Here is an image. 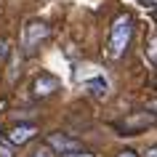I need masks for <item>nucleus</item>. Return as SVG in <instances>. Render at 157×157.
<instances>
[{
    "label": "nucleus",
    "instance_id": "f257e3e1",
    "mask_svg": "<svg viewBox=\"0 0 157 157\" xmlns=\"http://www.w3.org/2000/svg\"><path fill=\"white\" fill-rule=\"evenodd\" d=\"M133 35V19L131 13H117V19L112 21V32H109V56L120 59L131 45Z\"/></svg>",
    "mask_w": 157,
    "mask_h": 157
},
{
    "label": "nucleus",
    "instance_id": "f03ea898",
    "mask_svg": "<svg viewBox=\"0 0 157 157\" xmlns=\"http://www.w3.org/2000/svg\"><path fill=\"white\" fill-rule=\"evenodd\" d=\"M45 37H48V24L40 21V19H29L24 24V29H21V48H24V53L32 56Z\"/></svg>",
    "mask_w": 157,
    "mask_h": 157
},
{
    "label": "nucleus",
    "instance_id": "7ed1b4c3",
    "mask_svg": "<svg viewBox=\"0 0 157 157\" xmlns=\"http://www.w3.org/2000/svg\"><path fill=\"white\" fill-rule=\"evenodd\" d=\"M35 136H37V125H32V123H19V125L6 131V141L13 144V147H24L27 141H32Z\"/></svg>",
    "mask_w": 157,
    "mask_h": 157
},
{
    "label": "nucleus",
    "instance_id": "20e7f679",
    "mask_svg": "<svg viewBox=\"0 0 157 157\" xmlns=\"http://www.w3.org/2000/svg\"><path fill=\"white\" fill-rule=\"evenodd\" d=\"M48 147L56 149L59 155H72V152H83V144L67 133H51L48 136Z\"/></svg>",
    "mask_w": 157,
    "mask_h": 157
},
{
    "label": "nucleus",
    "instance_id": "39448f33",
    "mask_svg": "<svg viewBox=\"0 0 157 157\" xmlns=\"http://www.w3.org/2000/svg\"><path fill=\"white\" fill-rule=\"evenodd\" d=\"M61 88V83H59V77H53V75H48V72H43L37 80H35V85H32V91H35V96H40V99H45V96H53V93Z\"/></svg>",
    "mask_w": 157,
    "mask_h": 157
},
{
    "label": "nucleus",
    "instance_id": "423d86ee",
    "mask_svg": "<svg viewBox=\"0 0 157 157\" xmlns=\"http://www.w3.org/2000/svg\"><path fill=\"white\" fill-rule=\"evenodd\" d=\"M88 88H93V93H96V96H104V93H107V80H101V77H93V80H88Z\"/></svg>",
    "mask_w": 157,
    "mask_h": 157
},
{
    "label": "nucleus",
    "instance_id": "0eeeda50",
    "mask_svg": "<svg viewBox=\"0 0 157 157\" xmlns=\"http://www.w3.org/2000/svg\"><path fill=\"white\" fill-rule=\"evenodd\" d=\"M8 53H11V51H8V40H3V37H0V61L8 56Z\"/></svg>",
    "mask_w": 157,
    "mask_h": 157
},
{
    "label": "nucleus",
    "instance_id": "6e6552de",
    "mask_svg": "<svg viewBox=\"0 0 157 157\" xmlns=\"http://www.w3.org/2000/svg\"><path fill=\"white\" fill-rule=\"evenodd\" d=\"M155 45H157V37L152 35V37H149V59H152V61H155Z\"/></svg>",
    "mask_w": 157,
    "mask_h": 157
},
{
    "label": "nucleus",
    "instance_id": "1a4fd4ad",
    "mask_svg": "<svg viewBox=\"0 0 157 157\" xmlns=\"http://www.w3.org/2000/svg\"><path fill=\"white\" fill-rule=\"evenodd\" d=\"M32 157H51V152H48L45 147H40L37 152H32Z\"/></svg>",
    "mask_w": 157,
    "mask_h": 157
},
{
    "label": "nucleus",
    "instance_id": "9d476101",
    "mask_svg": "<svg viewBox=\"0 0 157 157\" xmlns=\"http://www.w3.org/2000/svg\"><path fill=\"white\" fill-rule=\"evenodd\" d=\"M59 157H96V155H88V152H72V155H59Z\"/></svg>",
    "mask_w": 157,
    "mask_h": 157
},
{
    "label": "nucleus",
    "instance_id": "9b49d317",
    "mask_svg": "<svg viewBox=\"0 0 157 157\" xmlns=\"http://www.w3.org/2000/svg\"><path fill=\"white\" fill-rule=\"evenodd\" d=\"M0 157H13V155H11L8 147H3V144H0Z\"/></svg>",
    "mask_w": 157,
    "mask_h": 157
},
{
    "label": "nucleus",
    "instance_id": "f8f14e48",
    "mask_svg": "<svg viewBox=\"0 0 157 157\" xmlns=\"http://www.w3.org/2000/svg\"><path fill=\"white\" fill-rule=\"evenodd\" d=\"M117 157H139V155H136V152H131V149H125V152H120Z\"/></svg>",
    "mask_w": 157,
    "mask_h": 157
},
{
    "label": "nucleus",
    "instance_id": "ddd939ff",
    "mask_svg": "<svg viewBox=\"0 0 157 157\" xmlns=\"http://www.w3.org/2000/svg\"><path fill=\"white\" fill-rule=\"evenodd\" d=\"M147 157H155V147H152V149H149V152H147Z\"/></svg>",
    "mask_w": 157,
    "mask_h": 157
}]
</instances>
